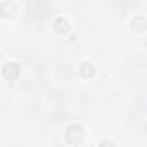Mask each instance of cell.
<instances>
[{
	"mask_svg": "<svg viewBox=\"0 0 147 147\" xmlns=\"http://www.w3.org/2000/svg\"><path fill=\"white\" fill-rule=\"evenodd\" d=\"M64 137H66V140L69 144H80L83 140V137H85V131H83V128L80 125H69L66 128Z\"/></svg>",
	"mask_w": 147,
	"mask_h": 147,
	"instance_id": "1",
	"label": "cell"
},
{
	"mask_svg": "<svg viewBox=\"0 0 147 147\" xmlns=\"http://www.w3.org/2000/svg\"><path fill=\"white\" fill-rule=\"evenodd\" d=\"M145 28H147V19L144 16H137V18L131 19V30H135L138 33H144Z\"/></svg>",
	"mask_w": 147,
	"mask_h": 147,
	"instance_id": "5",
	"label": "cell"
},
{
	"mask_svg": "<svg viewBox=\"0 0 147 147\" xmlns=\"http://www.w3.org/2000/svg\"><path fill=\"white\" fill-rule=\"evenodd\" d=\"M14 12H16V9H14L12 2H2V4H0V16H2V18L9 19V18L14 16Z\"/></svg>",
	"mask_w": 147,
	"mask_h": 147,
	"instance_id": "4",
	"label": "cell"
},
{
	"mask_svg": "<svg viewBox=\"0 0 147 147\" xmlns=\"http://www.w3.org/2000/svg\"><path fill=\"white\" fill-rule=\"evenodd\" d=\"M100 145H114V142H111V140H100Z\"/></svg>",
	"mask_w": 147,
	"mask_h": 147,
	"instance_id": "7",
	"label": "cell"
},
{
	"mask_svg": "<svg viewBox=\"0 0 147 147\" xmlns=\"http://www.w3.org/2000/svg\"><path fill=\"white\" fill-rule=\"evenodd\" d=\"M54 30H55L57 33H61V35H66V33H69L71 24H69V21H67L66 18L59 16V18L54 19Z\"/></svg>",
	"mask_w": 147,
	"mask_h": 147,
	"instance_id": "3",
	"label": "cell"
},
{
	"mask_svg": "<svg viewBox=\"0 0 147 147\" xmlns=\"http://www.w3.org/2000/svg\"><path fill=\"white\" fill-rule=\"evenodd\" d=\"M19 75H21V67H19L18 62H12V61H11V62H5V64L2 66V76H4L7 82L18 80Z\"/></svg>",
	"mask_w": 147,
	"mask_h": 147,
	"instance_id": "2",
	"label": "cell"
},
{
	"mask_svg": "<svg viewBox=\"0 0 147 147\" xmlns=\"http://www.w3.org/2000/svg\"><path fill=\"white\" fill-rule=\"evenodd\" d=\"M78 73H80V76H82V78H92V76L95 75V67H94L90 62H83V64L80 66Z\"/></svg>",
	"mask_w": 147,
	"mask_h": 147,
	"instance_id": "6",
	"label": "cell"
}]
</instances>
